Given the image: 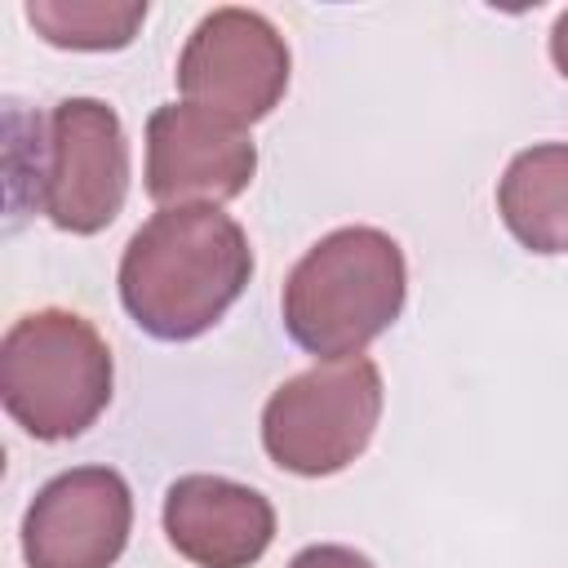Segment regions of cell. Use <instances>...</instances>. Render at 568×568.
<instances>
[{"mask_svg":"<svg viewBox=\"0 0 568 568\" xmlns=\"http://www.w3.org/2000/svg\"><path fill=\"white\" fill-rule=\"evenodd\" d=\"M253 248L244 226L217 204L151 213L120 257V302L155 342L209 333L244 293Z\"/></svg>","mask_w":568,"mask_h":568,"instance_id":"obj_1","label":"cell"},{"mask_svg":"<svg viewBox=\"0 0 568 568\" xmlns=\"http://www.w3.org/2000/svg\"><path fill=\"white\" fill-rule=\"evenodd\" d=\"M404 297V248L377 226H337L288 271L280 315L284 333L315 355V364H328L364 355V346L399 320Z\"/></svg>","mask_w":568,"mask_h":568,"instance_id":"obj_2","label":"cell"},{"mask_svg":"<svg viewBox=\"0 0 568 568\" xmlns=\"http://www.w3.org/2000/svg\"><path fill=\"white\" fill-rule=\"evenodd\" d=\"M111 351L75 311H31L0 342V399L31 439L58 444L84 435L111 404Z\"/></svg>","mask_w":568,"mask_h":568,"instance_id":"obj_3","label":"cell"},{"mask_svg":"<svg viewBox=\"0 0 568 568\" xmlns=\"http://www.w3.org/2000/svg\"><path fill=\"white\" fill-rule=\"evenodd\" d=\"M382 373L373 359H328L271 390L262 408L266 457L302 479L346 470L382 422Z\"/></svg>","mask_w":568,"mask_h":568,"instance_id":"obj_4","label":"cell"},{"mask_svg":"<svg viewBox=\"0 0 568 568\" xmlns=\"http://www.w3.org/2000/svg\"><path fill=\"white\" fill-rule=\"evenodd\" d=\"M129 195V138L102 98H62L36 142V204L58 231H106Z\"/></svg>","mask_w":568,"mask_h":568,"instance_id":"obj_5","label":"cell"},{"mask_svg":"<svg viewBox=\"0 0 568 568\" xmlns=\"http://www.w3.org/2000/svg\"><path fill=\"white\" fill-rule=\"evenodd\" d=\"M288 44L257 9H213L195 22L178 58L182 102L213 111L240 129L266 120L288 89Z\"/></svg>","mask_w":568,"mask_h":568,"instance_id":"obj_6","label":"cell"},{"mask_svg":"<svg viewBox=\"0 0 568 568\" xmlns=\"http://www.w3.org/2000/svg\"><path fill=\"white\" fill-rule=\"evenodd\" d=\"M133 528V493L111 466L53 475L22 515L27 568H111Z\"/></svg>","mask_w":568,"mask_h":568,"instance_id":"obj_7","label":"cell"},{"mask_svg":"<svg viewBox=\"0 0 568 568\" xmlns=\"http://www.w3.org/2000/svg\"><path fill=\"white\" fill-rule=\"evenodd\" d=\"M257 173V146L248 129L200 111L191 102H164L146 120V195L160 209L226 204Z\"/></svg>","mask_w":568,"mask_h":568,"instance_id":"obj_8","label":"cell"},{"mask_svg":"<svg viewBox=\"0 0 568 568\" xmlns=\"http://www.w3.org/2000/svg\"><path fill=\"white\" fill-rule=\"evenodd\" d=\"M164 537L195 568H248L275 541V506L226 475H182L164 493Z\"/></svg>","mask_w":568,"mask_h":568,"instance_id":"obj_9","label":"cell"},{"mask_svg":"<svg viewBox=\"0 0 568 568\" xmlns=\"http://www.w3.org/2000/svg\"><path fill=\"white\" fill-rule=\"evenodd\" d=\"M497 213L528 253H568V142L519 151L497 182Z\"/></svg>","mask_w":568,"mask_h":568,"instance_id":"obj_10","label":"cell"},{"mask_svg":"<svg viewBox=\"0 0 568 568\" xmlns=\"http://www.w3.org/2000/svg\"><path fill=\"white\" fill-rule=\"evenodd\" d=\"M27 22L58 49L106 53L124 49L146 22V0H31Z\"/></svg>","mask_w":568,"mask_h":568,"instance_id":"obj_11","label":"cell"},{"mask_svg":"<svg viewBox=\"0 0 568 568\" xmlns=\"http://www.w3.org/2000/svg\"><path fill=\"white\" fill-rule=\"evenodd\" d=\"M288 568H377L368 555L351 550V546H337V541H324V546H306L288 559Z\"/></svg>","mask_w":568,"mask_h":568,"instance_id":"obj_12","label":"cell"},{"mask_svg":"<svg viewBox=\"0 0 568 568\" xmlns=\"http://www.w3.org/2000/svg\"><path fill=\"white\" fill-rule=\"evenodd\" d=\"M550 58H555V67L568 75V9L555 18V27H550Z\"/></svg>","mask_w":568,"mask_h":568,"instance_id":"obj_13","label":"cell"}]
</instances>
